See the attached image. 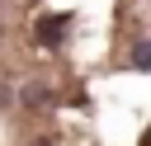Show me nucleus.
I'll return each mask as SVG.
<instances>
[{"label": "nucleus", "instance_id": "f257e3e1", "mask_svg": "<svg viewBox=\"0 0 151 146\" xmlns=\"http://www.w3.org/2000/svg\"><path fill=\"white\" fill-rule=\"evenodd\" d=\"M0 146H151V0H0Z\"/></svg>", "mask_w": 151, "mask_h": 146}]
</instances>
